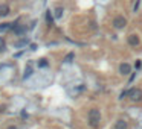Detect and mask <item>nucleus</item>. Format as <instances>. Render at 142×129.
I'll return each mask as SVG.
<instances>
[{
	"label": "nucleus",
	"instance_id": "nucleus-1",
	"mask_svg": "<svg viewBox=\"0 0 142 129\" xmlns=\"http://www.w3.org/2000/svg\"><path fill=\"white\" fill-rule=\"evenodd\" d=\"M127 96H128L133 102H139V100H142V90H139V88H132V90L127 91Z\"/></svg>",
	"mask_w": 142,
	"mask_h": 129
},
{
	"label": "nucleus",
	"instance_id": "nucleus-2",
	"mask_svg": "<svg viewBox=\"0 0 142 129\" xmlns=\"http://www.w3.org/2000/svg\"><path fill=\"white\" fill-rule=\"evenodd\" d=\"M89 119H90V123L92 125H98L99 120H101V112L98 111V109H92L89 112Z\"/></svg>",
	"mask_w": 142,
	"mask_h": 129
},
{
	"label": "nucleus",
	"instance_id": "nucleus-3",
	"mask_svg": "<svg viewBox=\"0 0 142 129\" xmlns=\"http://www.w3.org/2000/svg\"><path fill=\"white\" fill-rule=\"evenodd\" d=\"M130 71H132V65L128 62H121L119 64V73L121 75H128Z\"/></svg>",
	"mask_w": 142,
	"mask_h": 129
},
{
	"label": "nucleus",
	"instance_id": "nucleus-4",
	"mask_svg": "<svg viewBox=\"0 0 142 129\" xmlns=\"http://www.w3.org/2000/svg\"><path fill=\"white\" fill-rule=\"evenodd\" d=\"M125 24H127V20H125L124 17H118V18H115V21H113V26H115L116 29H122Z\"/></svg>",
	"mask_w": 142,
	"mask_h": 129
},
{
	"label": "nucleus",
	"instance_id": "nucleus-5",
	"mask_svg": "<svg viewBox=\"0 0 142 129\" xmlns=\"http://www.w3.org/2000/svg\"><path fill=\"white\" fill-rule=\"evenodd\" d=\"M9 14V6L8 5H0V17H5Z\"/></svg>",
	"mask_w": 142,
	"mask_h": 129
},
{
	"label": "nucleus",
	"instance_id": "nucleus-6",
	"mask_svg": "<svg viewBox=\"0 0 142 129\" xmlns=\"http://www.w3.org/2000/svg\"><path fill=\"white\" fill-rule=\"evenodd\" d=\"M128 43L132 44V46H138V44H139V38H138L136 35H132V36L128 38Z\"/></svg>",
	"mask_w": 142,
	"mask_h": 129
},
{
	"label": "nucleus",
	"instance_id": "nucleus-7",
	"mask_svg": "<svg viewBox=\"0 0 142 129\" xmlns=\"http://www.w3.org/2000/svg\"><path fill=\"white\" fill-rule=\"evenodd\" d=\"M14 24H9V23H2L0 24V32H6V30H9L11 27H12Z\"/></svg>",
	"mask_w": 142,
	"mask_h": 129
},
{
	"label": "nucleus",
	"instance_id": "nucleus-8",
	"mask_svg": "<svg viewBox=\"0 0 142 129\" xmlns=\"http://www.w3.org/2000/svg\"><path fill=\"white\" fill-rule=\"evenodd\" d=\"M116 129H127V121L119 120L118 123H116Z\"/></svg>",
	"mask_w": 142,
	"mask_h": 129
},
{
	"label": "nucleus",
	"instance_id": "nucleus-9",
	"mask_svg": "<svg viewBox=\"0 0 142 129\" xmlns=\"http://www.w3.org/2000/svg\"><path fill=\"white\" fill-rule=\"evenodd\" d=\"M31 75H32V69H31V65H28V67H26V71H25V75H23V77L26 79V77H29Z\"/></svg>",
	"mask_w": 142,
	"mask_h": 129
},
{
	"label": "nucleus",
	"instance_id": "nucleus-10",
	"mask_svg": "<svg viewBox=\"0 0 142 129\" xmlns=\"http://www.w3.org/2000/svg\"><path fill=\"white\" fill-rule=\"evenodd\" d=\"M61 15H63V8H58L57 11H55V17H57V18H60Z\"/></svg>",
	"mask_w": 142,
	"mask_h": 129
},
{
	"label": "nucleus",
	"instance_id": "nucleus-11",
	"mask_svg": "<svg viewBox=\"0 0 142 129\" xmlns=\"http://www.w3.org/2000/svg\"><path fill=\"white\" fill-rule=\"evenodd\" d=\"M26 43H28V40H21V41L15 43V47H23V46H25Z\"/></svg>",
	"mask_w": 142,
	"mask_h": 129
},
{
	"label": "nucleus",
	"instance_id": "nucleus-12",
	"mask_svg": "<svg viewBox=\"0 0 142 129\" xmlns=\"http://www.w3.org/2000/svg\"><path fill=\"white\" fill-rule=\"evenodd\" d=\"M5 50V40L3 38H0V52Z\"/></svg>",
	"mask_w": 142,
	"mask_h": 129
},
{
	"label": "nucleus",
	"instance_id": "nucleus-13",
	"mask_svg": "<svg viewBox=\"0 0 142 129\" xmlns=\"http://www.w3.org/2000/svg\"><path fill=\"white\" fill-rule=\"evenodd\" d=\"M38 65H40V67H46V65H47V61H46V59H40Z\"/></svg>",
	"mask_w": 142,
	"mask_h": 129
},
{
	"label": "nucleus",
	"instance_id": "nucleus-14",
	"mask_svg": "<svg viewBox=\"0 0 142 129\" xmlns=\"http://www.w3.org/2000/svg\"><path fill=\"white\" fill-rule=\"evenodd\" d=\"M72 58H73V53H70V55H69V56L66 58V62H70V61H72Z\"/></svg>",
	"mask_w": 142,
	"mask_h": 129
},
{
	"label": "nucleus",
	"instance_id": "nucleus-15",
	"mask_svg": "<svg viewBox=\"0 0 142 129\" xmlns=\"http://www.w3.org/2000/svg\"><path fill=\"white\" fill-rule=\"evenodd\" d=\"M47 21H49V23H52V17H51V14H49V12H47Z\"/></svg>",
	"mask_w": 142,
	"mask_h": 129
}]
</instances>
